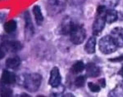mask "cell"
I'll return each mask as SVG.
<instances>
[{
	"label": "cell",
	"mask_w": 123,
	"mask_h": 97,
	"mask_svg": "<svg viewBox=\"0 0 123 97\" xmlns=\"http://www.w3.org/2000/svg\"><path fill=\"white\" fill-rule=\"evenodd\" d=\"M42 77L39 74H31L25 76L24 86L29 92H36L41 84Z\"/></svg>",
	"instance_id": "1"
},
{
	"label": "cell",
	"mask_w": 123,
	"mask_h": 97,
	"mask_svg": "<svg viewBox=\"0 0 123 97\" xmlns=\"http://www.w3.org/2000/svg\"><path fill=\"white\" fill-rule=\"evenodd\" d=\"M98 47L102 53L106 55L112 54L116 51L117 46L111 36H104L98 42Z\"/></svg>",
	"instance_id": "2"
},
{
	"label": "cell",
	"mask_w": 123,
	"mask_h": 97,
	"mask_svg": "<svg viewBox=\"0 0 123 97\" xmlns=\"http://www.w3.org/2000/svg\"><path fill=\"white\" fill-rule=\"evenodd\" d=\"M67 0H49L47 9L48 12L51 16H55L61 13L66 7Z\"/></svg>",
	"instance_id": "3"
},
{
	"label": "cell",
	"mask_w": 123,
	"mask_h": 97,
	"mask_svg": "<svg viewBox=\"0 0 123 97\" xmlns=\"http://www.w3.org/2000/svg\"><path fill=\"white\" fill-rule=\"evenodd\" d=\"M71 36V41L73 44L79 45L84 42L86 37V32H85V29L84 27L81 26V25H76L75 26L74 29H72V31L70 33Z\"/></svg>",
	"instance_id": "4"
},
{
	"label": "cell",
	"mask_w": 123,
	"mask_h": 97,
	"mask_svg": "<svg viewBox=\"0 0 123 97\" xmlns=\"http://www.w3.org/2000/svg\"><path fill=\"white\" fill-rule=\"evenodd\" d=\"M76 25L77 24L75 23L72 19L70 18V17H67L61 23L58 31L62 34H70L71 32L72 31V29H74Z\"/></svg>",
	"instance_id": "5"
},
{
	"label": "cell",
	"mask_w": 123,
	"mask_h": 97,
	"mask_svg": "<svg viewBox=\"0 0 123 97\" xmlns=\"http://www.w3.org/2000/svg\"><path fill=\"white\" fill-rule=\"evenodd\" d=\"M105 23H106V21H105L104 15L97 14L95 21H94V24H93V33L94 35L100 34L101 32L104 29Z\"/></svg>",
	"instance_id": "6"
},
{
	"label": "cell",
	"mask_w": 123,
	"mask_h": 97,
	"mask_svg": "<svg viewBox=\"0 0 123 97\" xmlns=\"http://www.w3.org/2000/svg\"><path fill=\"white\" fill-rule=\"evenodd\" d=\"M111 37L117 47H123V28H114L111 32Z\"/></svg>",
	"instance_id": "7"
},
{
	"label": "cell",
	"mask_w": 123,
	"mask_h": 97,
	"mask_svg": "<svg viewBox=\"0 0 123 97\" xmlns=\"http://www.w3.org/2000/svg\"><path fill=\"white\" fill-rule=\"evenodd\" d=\"M61 74L59 69L57 67H54L50 73V78H49V85L53 87H57L61 83Z\"/></svg>",
	"instance_id": "8"
},
{
	"label": "cell",
	"mask_w": 123,
	"mask_h": 97,
	"mask_svg": "<svg viewBox=\"0 0 123 97\" xmlns=\"http://www.w3.org/2000/svg\"><path fill=\"white\" fill-rule=\"evenodd\" d=\"M86 74L91 78L98 77L100 74V69L94 63H89L86 65Z\"/></svg>",
	"instance_id": "9"
},
{
	"label": "cell",
	"mask_w": 123,
	"mask_h": 97,
	"mask_svg": "<svg viewBox=\"0 0 123 97\" xmlns=\"http://www.w3.org/2000/svg\"><path fill=\"white\" fill-rule=\"evenodd\" d=\"M1 81L4 84H12L16 81V76L12 73L9 72L7 70H3V74H2Z\"/></svg>",
	"instance_id": "10"
},
{
	"label": "cell",
	"mask_w": 123,
	"mask_h": 97,
	"mask_svg": "<svg viewBox=\"0 0 123 97\" xmlns=\"http://www.w3.org/2000/svg\"><path fill=\"white\" fill-rule=\"evenodd\" d=\"M104 16L107 23L112 24L117 20V13L114 9H107Z\"/></svg>",
	"instance_id": "11"
},
{
	"label": "cell",
	"mask_w": 123,
	"mask_h": 97,
	"mask_svg": "<svg viewBox=\"0 0 123 97\" xmlns=\"http://www.w3.org/2000/svg\"><path fill=\"white\" fill-rule=\"evenodd\" d=\"M25 34L27 37L31 38L33 35L34 28L32 25V21L30 18V15L28 12H25Z\"/></svg>",
	"instance_id": "12"
},
{
	"label": "cell",
	"mask_w": 123,
	"mask_h": 97,
	"mask_svg": "<svg viewBox=\"0 0 123 97\" xmlns=\"http://www.w3.org/2000/svg\"><path fill=\"white\" fill-rule=\"evenodd\" d=\"M95 46H96V39L94 37H91L85 44V50L89 54H93L95 51Z\"/></svg>",
	"instance_id": "13"
},
{
	"label": "cell",
	"mask_w": 123,
	"mask_h": 97,
	"mask_svg": "<svg viewBox=\"0 0 123 97\" xmlns=\"http://www.w3.org/2000/svg\"><path fill=\"white\" fill-rule=\"evenodd\" d=\"M33 12H34V15H35V21H36L37 25H41L43 21V16L42 11H41L40 7L38 5L35 6L33 8Z\"/></svg>",
	"instance_id": "14"
},
{
	"label": "cell",
	"mask_w": 123,
	"mask_h": 97,
	"mask_svg": "<svg viewBox=\"0 0 123 97\" xmlns=\"http://www.w3.org/2000/svg\"><path fill=\"white\" fill-rule=\"evenodd\" d=\"M20 63H21V60L19 57L14 56L7 59L6 61V65L9 69H17L20 65Z\"/></svg>",
	"instance_id": "15"
},
{
	"label": "cell",
	"mask_w": 123,
	"mask_h": 97,
	"mask_svg": "<svg viewBox=\"0 0 123 97\" xmlns=\"http://www.w3.org/2000/svg\"><path fill=\"white\" fill-rule=\"evenodd\" d=\"M120 0H103L101 5L104 6L106 9H113L118 5Z\"/></svg>",
	"instance_id": "16"
},
{
	"label": "cell",
	"mask_w": 123,
	"mask_h": 97,
	"mask_svg": "<svg viewBox=\"0 0 123 97\" xmlns=\"http://www.w3.org/2000/svg\"><path fill=\"white\" fill-rule=\"evenodd\" d=\"M16 29H17V22L13 20L7 21L4 25V30L6 33H12L16 30Z\"/></svg>",
	"instance_id": "17"
},
{
	"label": "cell",
	"mask_w": 123,
	"mask_h": 97,
	"mask_svg": "<svg viewBox=\"0 0 123 97\" xmlns=\"http://www.w3.org/2000/svg\"><path fill=\"white\" fill-rule=\"evenodd\" d=\"M85 69V65L82 61H77L71 67V71L74 74H80Z\"/></svg>",
	"instance_id": "18"
},
{
	"label": "cell",
	"mask_w": 123,
	"mask_h": 97,
	"mask_svg": "<svg viewBox=\"0 0 123 97\" xmlns=\"http://www.w3.org/2000/svg\"><path fill=\"white\" fill-rule=\"evenodd\" d=\"M85 77L83 76V75H80V76L77 77L75 80V85L77 86V87H82L83 86L85 85Z\"/></svg>",
	"instance_id": "19"
},
{
	"label": "cell",
	"mask_w": 123,
	"mask_h": 97,
	"mask_svg": "<svg viewBox=\"0 0 123 97\" xmlns=\"http://www.w3.org/2000/svg\"><path fill=\"white\" fill-rule=\"evenodd\" d=\"M88 86H89L90 90L93 92H98L100 91V88H101V86H99V85L96 84V83H94V82H89Z\"/></svg>",
	"instance_id": "20"
},
{
	"label": "cell",
	"mask_w": 123,
	"mask_h": 97,
	"mask_svg": "<svg viewBox=\"0 0 123 97\" xmlns=\"http://www.w3.org/2000/svg\"><path fill=\"white\" fill-rule=\"evenodd\" d=\"M9 47L10 49H12V51H19L20 49H21V45L20 43H17V42H12V43H9Z\"/></svg>",
	"instance_id": "21"
},
{
	"label": "cell",
	"mask_w": 123,
	"mask_h": 97,
	"mask_svg": "<svg viewBox=\"0 0 123 97\" xmlns=\"http://www.w3.org/2000/svg\"><path fill=\"white\" fill-rule=\"evenodd\" d=\"M12 94V92L9 88H3V90H2V92H1L2 96L8 97V96H11Z\"/></svg>",
	"instance_id": "22"
},
{
	"label": "cell",
	"mask_w": 123,
	"mask_h": 97,
	"mask_svg": "<svg viewBox=\"0 0 123 97\" xmlns=\"http://www.w3.org/2000/svg\"><path fill=\"white\" fill-rule=\"evenodd\" d=\"M71 2L72 3V4L74 5H81L85 2V0H71Z\"/></svg>",
	"instance_id": "23"
},
{
	"label": "cell",
	"mask_w": 123,
	"mask_h": 97,
	"mask_svg": "<svg viewBox=\"0 0 123 97\" xmlns=\"http://www.w3.org/2000/svg\"><path fill=\"white\" fill-rule=\"evenodd\" d=\"M98 85L101 86V87H104L105 86H106V81H105L104 78H102V79H99L98 80Z\"/></svg>",
	"instance_id": "24"
},
{
	"label": "cell",
	"mask_w": 123,
	"mask_h": 97,
	"mask_svg": "<svg viewBox=\"0 0 123 97\" xmlns=\"http://www.w3.org/2000/svg\"><path fill=\"white\" fill-rule=\"evenodd\" d=\"M4 55H5V52L3 51V49L0 47V60H2V59L4 57Z\"/></svg>",
	"instance_id": "25"
},
{
	"label": "cell",
	"mask_w": 123,
	"mask_h": 97,
	"mask_svg": "<svg viewBox=\"0 0 123 97\" xmlns=\"http://www.w3.org/2000/svg\"><path fill=\"white\" fill-rule=\"evenodd\" d=\"M112 61H122L123 60V55H121L120 57H118V58H116V59H112V60H111Z\"/></svg>",
	"instance_id": "26"
},
{
	"label": "cell",
	"mask_w": 123,
	"mask_h": 97,
	"mask_svg": "<svg viewBox=\"0 0 123 97\" xmlns=\"http://www.w3.org/2000/svg\"><path fill=\"white\" fill-rule=\"evenodd\" d=\"M119 74H120L121 76H122V78H123V66H122V69H121V70H120V72H119Z\"/></svg>",
	"instance_id": "27"
}]
</instances>
